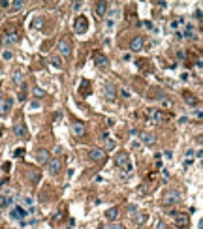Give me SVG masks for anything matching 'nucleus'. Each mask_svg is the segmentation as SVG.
Wrapping results in <instances>:
<instances>
[{
	"mask_svg": "<svg viewBox=\"0 0 203 229\" xmlns=\"http://www.w3.org/2000/svg\"><path fill=\"white\" fill-rule=\"evenodd\" d=\"M179 199H180V192L175 190V188L166 190L164 195H162V203L164 205H175V203H179Z\"/></svg>",
	"mask_w": 203,
	"mask_h": 229,
	"instance_id": "obj_1",
	"label": "nucleus"
},
{
	"mask_svg": "<svg viewBox=\"0 0 203 229\" xmlns=\"http://www.w3.org/2000/svg\"><path fill=\"white\" fill-rule=\"evenodd\" d=\"M87 30H88V19L83 17V15H79V17L74 21V32H75V34H85Z\"/></svg>",
	"mask_w": 203,
	"mask_h": 229,
	"instance_id": "obj_2",
	"label": "nucleus"
},
{
	"mask_svg": "<svg viewBox=\"0 0 203 229\" xmlns=\"http://www.w3.org/2000/svg\"><path fill=\"white\" fill-rule=\"evenodd\" d=\"M147 120L150 124H160L164 120V111H160V109H149L147 111Z\"/></svg>",
	"mask_w": 203,
	"mask_h": 229,
	"instance_id": "obj_3",
	"label": "nucleus"
},
{
	"mask_svg": "<svg viewBox=\"0 0 203 229\" xmlns=\"http://www.w3.org/2000/svg\"><path fill=\"white\" fill-rule=\"evenodd\" d=\"M119 15H121V10H119V8H113V10L107 13V17H105V28H107V30H111L113 27H115Z\"/></svg>",
	"mask_w": 203,
	"mask_h": 229,
	"instance_id": "obj_4",
	"label": "nucleus"
},
{
	"mask_svg": "<svg viewBox=\"0 0 203 229\" xmlns=\"http://www.w3.org/2000/svg\"><path fill=\"white\" fill-rule=\"evenodd\" d=\"M104 98H105L107 102H115V98H117V88H115V85H113V83H105V85H104Z\"/></svg>",
	"mask_w": 203,
	"mask_h": 229,
	"instance_id": "obj_5",
	"label": "nucleus"
},
{
	"mask_svg": "<svg viewBox=\"0 0 203 229\" xmlns=\"http://www.w3.org/2000/svg\"><path fill=\"white\" fill-rule=\"evenodd\" d=\"M58 53H60V56H64V58H70V55H72V45H70V41H68V40H60V41H58Z\"/></svg>",
	"mask_w": 203,
	"mask_h": 229,
	"instance_id": "obj_6",
	"label": "nucleus"
},
{
	"mask_svg": "<svg viewBox=\"0 0 203 229\" xmlns=\"http://www.w3.org/2000/svg\"><path fill=\"white\" fill-rule=\"evenodd\" d=\"M11 107H13V98H6L4 102H0V117L6 119L11 111Z\"/></svg>",
	"mask_w": 203,
	"mask_h": 229,
	"instance_id": "obj_7",
	"label": "nucleus"
},
{
	"mask_svg": "<svg viewBox=\"0 0 203 229\" xmlns=\"http://www.w3.org/2000/svg\"><path fill=\"white\" fill-rule=\"evenodd\" d=\"M10 216H11V220H23V218H27V210L23 209V207H19V205H15V207L10 210Z\"/></svg>",
	"mask_w": 203,
	"mask_h": 229,
	"instance_id": "obj_8",
	"label": "nucleus"
},
{
	"mask_svg": "<svg viewBox=\"0 0 203 229\" xmlns=\"http://www.w3.org/2000/svg\"><path fill=\"white\" fill-rule=\"evenodd\" d=\"M94 62H96V68H98V70H107V68H109V60H107V56H104L102 53H96V55H94Z\"/></svg>",
	"mask_w": 203,
	"mask_h": 229,
	"instance_id": "obj_9",
	"label": "nucleus"
},
{
	"mask_svg": "<svg viewBox=\"0 0 203 229\" xmlns=\"http://www.w3.org/2000/svg\"><path fill=\"white\" fill-rule=\"evenodd\" d=\"M88 158L92 160V162H102V160H105V152L102 148H90L88 150Z\"/></svg>",
	"mask_w": 203,
	"mask_h": 229,
	"instance_id": "obj_10",
	"label": "nucleus"
},
{
	"mask_svg": "<svg viewBox=\"0 0 203 229\" xmlns=\"http://www.w3.org/2000/svg\"><path fill=\"white\" fill-rule=\"evenodd\" d=\"M47 167H49V175H57V173L60 171V167H62L60 158H51L49 164H47Z\"/></svg>",
	"mask_w": 203,
	"mask_h": 229,
	"instance_id": "obj_11",
	"label": "nucleus"
},
{
	"mask_svg": "<svg viewBox=\"0 0 203 229\" xmlns=\"http://www.w3.org/2000/svg\"><path fill=\"white\" fill-rule=\"evenodd\" d=\"M183 34V38H186V40H194L196 38V28H194V25L192 23H184V30L180 32Z\"/></svg>",
	"mask_w": 203,
	"mask_h": 229,
	"instance_id": "obj_12",
	"label": "nucleus"
},
{
	"mask_svg": "<svg viewBox=\"0 0 203 229\" xmlns=\"http://www.w3.org/2000/svg\"><path fill=\"white\" fill-rule=\"evenodd\" d=\"M36 160L40 164H49V160H51V156H49V150H45V148H40L38 152H36Z\"/></svg>",
	"mask_w": 203,
	"mask_h": 229,
	"instance_id": "obj_13",
	"label": "nucleus"
},
{
	"mask_svg": "<svg viewBox=\"0 0 203 229\" xmlns=\"http://www.w3.org/2000/svg\"><path fill=\"white\" fill-rule=\"evenodd\" d=\"M130 216H132V222H133L135 225H141V223H145V220H147V214H145V212H139V210L132 212Z\"/></svg>",
	"mask_w": 203,
	"mask_h": 229,
	"instance_id": "obj_14",
	"label": "nucleus"
},
{
	"mask_svg": "<svg viewBox=\"0 0 203 229\" xmlns=\"http://www.w3.org/2000/svg\"><path fill=\"white\" fill-rule=\"evenodd\" d=\"M13 133L17 137H28V128L23 124V122H19L17 126H13Z\"/></svg>",
	"mask_w": 203,
	"mask_h": 229,
	"instance_id": "obj_15",
	"label": "nucleus"
},
{
	"mask_svg": "<svg viewBox=\"0 0 203 229\" xmlns=\"http://www.w3.org/2000/svg\"><path fill=\"white\" fill-rule=\"evenodd\" d=\"M130 47H132V51H133V53H139V51L143 49V38H141V36L133 38V40H132V43H130Z\"/></svg>",
	"mask_w": 203,
	"mask_h": 229,
	"instance_id": "obj_16",
	"label": "nucleus"
},
{
	"mask_svg": "<svg viewBox=\"0 0 203 229\" xmlns=\"http://www.w3.org/2000/svg\"><path fill=\"white\" fill-rule=\"evenodd\" d=\"M128 162H130V158H128V154H126V152H119V154H117V158H115V164H117L119 167H124Z\"/></svg>",
	"mask_w": 203,
	"mask_h": 229,
	"instance_id": "obj_17",
	"label": "nucleus"
},
{
	"mask_svg": "<svg viewBox=\"0 0 203 229\" xmlns=\"http://www.w3.org/2000/svg\"><path fill=\"white\" fill-rule=\"evenodd\" d=\"M17 41H19L17 32H8V34L4 36V43H6V45H15Z\"/></svg>",
	"mask_w": 203,
	"mask_h": 229,
	"instance_id": "obj_18",
	"label": "nucleus"
},
{
	"mask_svg": "<svg viewBox=\"0 0 203 229\" xmlns=\"http://www.w3.org/2000/svg\"><path fill=\"white\" fill-rule=\"evenodd\" d=\"M121 169H122V175H121V177H122V180H126V178H130L132 173H133V164L128 162V164H126L124 167H121Z\"/></svg>",
	"mask_w": 203,
	"mask_h": 229,
	"instance_id": "obj_19",
	"label": "nucleus"
},
{
	"mask_svg": "<svg viewBox=\"0 0 203 229\" xmlns=\"http://www.w3.org/2000/svg\"><path fill=\"white\" fill-rule=\"evenodd\" d=\"M107 8H109L107 2H98V4H96V15H98V17L107 15Z\"/></svg>",
	"mask_w": 203,
	"mask_h": 229,
	"instance_id": "obj_20",
	"label": "nucleus"
},
{
	"mask_svg": "<svg viewBox=\"0 0 203 229\" xmlns=\"http://www.w3.org/2000/svg\"><path fill=\"white\" fill-rule=\"evenodd\" d=\"M139 137H141V143H145V145H152L154 143V135L149 133V131H141Z\"/></svg>",
	"mask_w": 203,
	"mask_h": 229,
	"instance_id": "obj_21",
	"label": "nucleus"
},
{
	"mask_svg": "<svg viewBox=\"0 0 203 229\" xmlns=\"http://www.w3.org/2000/svg\"><path fill=\"white\" fill-rule=\"evenodd\" d=\"M72 130H74V135H85V131H87V128H85L83 122H75L72 126Z\"/></svg>",
	"mask_w": 203,
	"mask_h": 229,
	"instance_id": "obj_22",
	"label": "nucleus"
},
{
	"mask_svg": "<svg viewBox=\"0 0 203 229\" xmlns=\"http://www.w3.org/2000/svg\"><path fill=\"white\" fill-rule=\"evenodd\" d=\"M183 25H184V17H179V19H173V21L169 23V27H171V28H173L175 32H177V30H179L180 27H183Z\"/></svg>",
	"mask_w": 203,
	"mask_h": 229,
	"instance_id": "obj_23",
	"label": "nucleus"
},
{
	"mask_svg": "<svg viewBox=\"0 0 203 229\" xmlns=\"http://www.w3.org/2000/svg\"><path fill=\"white\" fill-rule=\"evenodd\" d=\"M105 218H107V220H111V222H115V218H119V209H115V207L109 209V210L105 212Z\"/></svg>",
	"mask_w": 203,
	"mask_h": 229,
	"instance_id": "obj_24",
	"label": "nucleus"
},
{
	"mask_svg": "<svg viewBox=\"0 0 203 229\" xmlns=\"http://www.w3.org/2000/svg\"><path fill=\"white\" fill-rule=\"evenodd\" d=\"M177 225L179 227H186L188 225V216L186 214H179L177 216Z\"/></svg>",
	"mask_w": 203,
	"mask_h": 229,
	"instance_id": "obj_25",
	"label": "nucleus"
},
{
	"mask_svg": "<svg viewBox=\"0 0 203 229\" xmlns=\"http://www.w3.org/2000/svg\"><path fill=\"white\" fill-rule=\"evenodd\" d=\"M194 154H196L194 148H188V150H186V158H184V165H186V167L194 162Z\"/></svg>",
	"mask_w": 203,
	"mask_h": 229,
	"instance_id": "obj_26",
	"label": "nucleus"
},
{
	"mask_svg": "<svg viewBox=\"0 0 203 229\" xmlns=\"http://www.w3.org/2000/svg\"><path fill=\"white\" fill-rule=\"evenodd\" d=\"M13 203V197H6V195H0V207H10V205Z\"/></svg>",
	"mask_w": 203,
	"mask_h": 229,
	"instance_id": "obj_27",
	"label": "nucleus"
},
{
	"mask_svg": "<svg viewBox=\"0 0 203 229\" xmlns=\"http://www.w3.org/2000/svg\"><path fill=\"white\" fill-rule=\"evenodd\" d=\"M102 229H124L122 223H117V222H111V223H105Z\"/></svg>",
	"mask_w": 203,
	"mask_h": 229,
	"instance_id": "obj_28",
	"label": "nucleus"
},
{
	"mask_svg": "<svg viewBox=\"0 0 203 229\" xmlns=\"http://www.w3.org/2000/svg\"><path fill=\"white\" fill-rule=\"evenodd\" d=\"M104 139H105V148H107V150H113V148H115V141L109 139L107 133H104Z\"/></svg>",
	"mask_w": 203,
	"mask_h": 229,
	"instance_id": "obj_29",
	"label": "nucleus"
},
{
	"mask_svg": "<svg viewBox=\"0 0 203 229\" xmlns=\"http://www.w3.org/2000/svg\"><path fill=\"white\" fill-rule=\"evenodd\" d=\"M23 6H25V2H23V0H15V2H10V8H11L13 11H17V10H21Z\"/></svg>",
	"mask_w": 203,
	"mask_h": 229,
	"instance_id": "obj_30",
	"label": "nucleus"
},
{
	"mask_svg": "<svg viewBox=\"0 0 203 229\" xmlns=\"http://www.w3.org/2000/svg\"><path fill=\"white\" fill-rule=\"evenodd\" d=\"M51 64H53V68H62V58L58 55H55V56H51Z\"/></svg>",
	"mask_w": 203,
	"mask_h": 229,
	"instance_id": "obj_31",
	"label": "nucleus"
},
{
	"mask_svg": "<svg viewBox=\"0 0 203 229\" xmlns=\"http://www.w3.org/2000/svg\"><path fill=\"white\" fill-rule=\"evenodd\" d=\"M28 178H30V182H34V184H36V182L40 180V173L38 171H30L28 173Z\"/></svg>",
	"mask_w": 203,
	"mask_h": 229,
	"instance_id": "obj_32",
	"label": "nucleus"
},
{
	"mask_svg": "<svg viewBox=\"0 0 203 229\" xmlns=\"http://www.w3.org/2000/svg\"><path fill=\"white\" fill-rule=\"evenodd\" d=\"M13 81H15L17 85H21V83H23V72H21V70H17V72L13 73Z\"/></svg>",
	"mask_w": 203,
	"mask_h": 229,
	"instance_id": "obj_33",
	"label": "nucleus"
},
{
	"mask_svg": "<svg viewBox=\"0 0 203 229\" xmlns=\"http://www.w3.org/2000/svg\"><path fill=\"white\" fill-rule=\"evenodd\" d=\"M23 205H25V207H28V209H32V207H34V199L28 195V197H25V199H23Z\"/></svg>",
	"mask_w": 203,
	"mask_h": 229,
	"instance_id": "obj_34",
	"label": "nucleus"
},
{
	"mask_svg": "<svg viewBox=\"0 0 203 229\" xmlns=\"http://www.w3.org/2000/svg\"><path fill=\"white\" fill-rule=\"evenodd\" d=\"M32 94H34L36 98H41V96H45V92H43V90H41L40 86H34V90H32Z\"/></svg>",
	"mask_w": 203,
	"mask_h": 229,
	"instance_id": "obj_35",
	"label": "nucleus"
},
{
	"mask_svg": "<svg viewBox=\"0 0 203 229\" xmlns=\"http://www.w3.org/2000/svg\"><path fill=\"white\" fill-rule=\"evenodd\" d=\"M2 58H4V60H11V58H13V53H11L10 49H6V51L2 53Z\"/></svg>",
	"mask_w": 203,
	"mask_h": 229,
	"instance_id": "obj_36",
	"label": "nucleus"
},
{
	"mask_svg": "<svg viewBox=\"0 0 203 229\" xmlns=\"http://www.w3.org/2000/svg\"><path fill=\"white\" fill-rule=\"evenodd\" d=\"M154 229H164V220L158 218V220H156V223H154Z\"/></svg>",
	"mask_w": 203,
	"mask_h": 229,
	"instance_id": "obj_37",
	"label": "nucleus"
},
{
	"mask_svg": "<svg viewBox=\"0 0 203 229\" xmlns=\"http://www.w3.org/2000/svg\"><path fill=\"white\" fill-rule=\"evenodd\" d=\"M32 27H34V28H41V19H40V17H36V19H34Z\"/></svg>",
	"mask_w": 203,
	"mask_h": 229,
	"instance_id": "obj_38",
	"label": "nucleus"
},
{
	"mask_svg": "<svg viewBox=\"0 0 203 229\" xmlns=\"http://www.w3.org/2000/svg\"><path fill=\"white\" fill-rule=\"evenodd\" d=\"M87 86H88V81L83 79V81H81V92H87ZM88 88H90V86H88Z\"/></svg>",
	"mask_w": 203,
	"mask_h": 229,
	"instance_id": "obj_39",
	"label": "nucleus"
},
{
	"mask_svg": "<svg viewBox=\"0 0 203 229\" xmlns=\"http://www.w3.org/2000/svg\"><path fill=\"white\" fill-rule=\"evenodd\" d=\"M145 28H149V30H154V25L150 21H145Z\"/></svg>",
	"mask_w": 203,
	"mask_h": 229,
	"instance_id": "obj_40",
	"label": "nucleus"
},
{
	"mask_svg": "<svg viewBox=\"0 0 203 229\" xmlns=\"http://www.w3.org/2000/svg\"><path fill=\"white\" fill-rule=\"evenodd\" d=\"M72 6H74V10H77V11H79V10H81V6H83V4H81V2H74V4H72Z\"/></svg>",
	"mask_w": 203,
	"mask_h": 229,
	"instance_id": "obj_41",
	"label": "nucleus"
},
{
	"mask_svg": "<svg viewBox=\"0 0 203 229\" xmlns=\"http://www.w3.org/2000/svg\"><path fill=\"white\" fill-rule=\"evenodd\" d=\"M121 94H122L124 98H130V92H128V90H126V88H122V90H121Z\"/></svg>",
	"mask_w": 203,
	"mask_h": 229,
	"instance_id": "obj_42",
	"label": "nucleus"
},
{
	"mask_svg": "<svg viewBox=\"0 0 203 229\" xmlns=\"http://www.w3.org/2000/svg\"><path fill=\"white\" fill-rule=\"evenodd\" d=\"M196 19H197V21H201V10H199V8L196 10Z\"/></svg>",
	"mask_w": 203,
	"mask_h": 229,
	"instance_id": "obj_43",
	"label": "nucleus"
},
{
	"mask_svg": "<svg viewBox=\"0 0 203 229\" xmlns=\"http://www.w3.org/2000/svg\"><path fill=\"white\" fill-rule=\"evenodd\" d=\"M0 8H10V2H6V0H2V2H0Z\"/></svg>",
	"mask_w": 203,
	"mask_h": 229,
	"instance_id": "obj_44",
	"label": "nucleus"
},
{
	"mask_svg": "<svg viewBox=\"0 0 203 229\" xmlns=\"http://www.w3.org/2000/svg\"><path fill=\"white\" fill-rule=\"evenodd\" d=\"M128 210H130V214H132V212H135V210H137V207H135V205H130V207H128Z\"/></svg>",
	"mask_w": 203,
	"mask_h": 229,
	"instance_id": "obj_45",
	"label": "nucleus"
},
{
	"mask_svg": "<svg viewBox=\"0 0 203 229\" xmlns=\"http://www.w3.org/2000/svg\"><path fill=\"white\" fill-rule=\"evenodd\" d=\"M186 103H190V105H194V103H196V100H192L190 96H186Z\"/></svg>",
	"mask_w": 203,
	"mask_h": 229,
	"instance_id": "obj_46",
	"label": "nucleus"
},
{
	"mask_svg": "<svg viewBox=\"0 0 203 229\" xmlns=\"http://www.w3.org/2000/svg\"><path fill=\"white\" fill-rule=\"evenodd\" d=\"M23 152H25L23 148H17V150H15V156H23Z\"/></svg>",
	"mask_w": 203,
	"mask_h": 229,
	"instance_id": "obj_47",
	"label": "nucleus"
},
{
	"mask_svg": "<svg viewBox=\"0 0 203 229\" xmlns=\"http://www.w3.org/2000/svg\"><path fill=\"white\" fill-rule=\"evenodd\" d=\"M30 107H32V109H38V107H40V103H38V102H32V103H30Z\"/></svg>",
	"mask_w": 203,
	"mask_h": 229,
	"instance_id": "obj_48",
	"label": "nucleus"
},
{
	"mask_svg": "<svg viewBox=\"0 0 203 229\" xmlns=\"http://www.w3.org/2000/svg\"><path fill=\"white\" fill-rule=\"evenodd\" d=\"M162 173H164V178H166V180H167V178H169V171H167V169H164V171H162Z\"/></svg>",
	"mask_w": 203,
	"mask_h": 229,
	"instance_id": "obj_49",
	"label": "nucleus"
},
{
	"mask_svg": "<svg viewBox=\"0 0 203 229\" xmlns=\"http://www.w3.org/2000/svg\"><path fill=\"white\" fill-rule=\"evenodd\" d=\"M177 56H179L180 60H183V58H184V51H179V53H177Z\"/></svg>",
	"mask_w": 203,
	"mask_h": 229,
	"instance_id": "obj_50",
	"label": "nucleus"
},
{
	"mask_svg": "<svg viewBox=\"0 0 203 229\" xmlns=\"http://www.w3.org/2000/svg\"><path fill=\"white\" fill-rule=\"evenodd\" d=\"M6 184V178H0V186H4Z\"/></svg>",
	"mask_w": 203,
	"mask_h": 229,
	"instance_id": "obj_51",
	"label": "nucleus"
},
{
	"mask_svg": "<svg viewBox=\"0 0 203 229\" xmlns=\"http://www.w3.org/2000/svg\"><path fill=\"white\" fill-rule=\"evenodd\" d=\"M0 73H2V70H0Z\"/></svg>",
	"mask_w": 203,
	"mask_h": 229,
	"instance_id": "obj_52",
	"label": "nucleus"
}]
</instances>
